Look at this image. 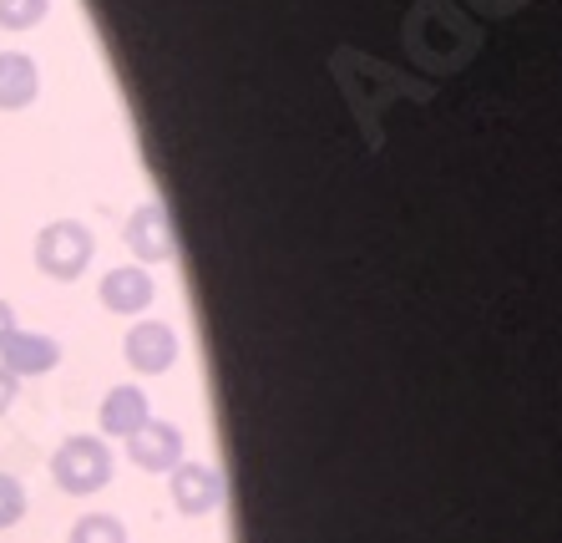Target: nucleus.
<instances>
[{
    "mask_svg": "<svg viewBox=\"0 0 562 543\" xmlns=\"http://www.w3.org/2000/svg\"><path fill=\"white\" fill-rule=\"evenodd\" d=\"M52 477H56V488L71 492V498L102 492L112 483V447L102 437H66L52 452Z\"/></svg>",
    "mask_w": 562,
    "mask_h": 543,
    "instance_id": "nucleus-1",
    "label": "nucleus"
},
{
    "mask_svg": "<svg viewBox=\"0 0 562 543\" xmlns=\"http://www.w3.org/2000/svg\"><path fill=\"white\" fill-rule=\"evenodd\" d=\"M92 254H97V239H92V229L77 224V219H56V224H46L36 234V269L61 279V285L87 275Z\"/></svg>",
    "mask_w": 562,
    "mask_h": 543,
    "instance_id": "nucleus-2",
    "label": "nucleus"
},
{
    "mask_svg": "<svg viewBox=\"0 0 562 543\" xmlns=\"http://www.w3.org/2000/svg\"><path fill=\"white\" fill-rule=\"evenodd\" d=\"M127 452H132V463L147 467V473H172V467L183 463V432L172 422H143L127 437Z\"/></svg>",
    "mask_w": 562,
    "mask_h": 543,
    "instance_id": "nucleus-3",
    "label": "nucleus"
},
{
    "mask_svg": "<svg viewBox=\"0 0 562 543\" xmlns=\"http://www.w3.org/2000/svg\"><path fill=\"white\" fill-rule=\"evenodd\" d=\"M122 351H127L132 372L157 376L178 361V335H172V325H162V320H143V325H132V335H127Z\"/></svg>",
    "mask_w": 562,
    "mask_h": 543,
    "instance_id": "nucleus-4",
    "label": "nucleus"
},
{
    "mask_svg": "<svg viewBox=\"0 0 562 543\" xmlns=\"http://www.w3.org/2000/svg\"><path fill=\"white\" fill-rule=\"evenodd\" d=\"M61 361V345L52 335H36V331H11L0 341V366L11 376H46Z\"/></svg>",
    "mask_w": 562,
    "mask_h": 543,
    "instance_id": "nucleus-5",
    "label": "nucleus"
},
{
    "mask_svg": "<svg viewBox=\"0 0 562 543\" xmlns=\"http://www.w3.org/2000/svg\"><path fill=\"white\" fill-rule=\"evenodd\" d=\"M97 300H102L112 315H137V310L153 306V275H147V269H132V265L106 269L102 285H97Z\"/></svg>",
    "mask_w": 562,
    "mask_h": 543,
    "instance_id": "nucleus-6",
    "label": "nucleus"
},
{
    "mask_svg": "<svg viewBox=\"0 0 562 543\" xmlns=\"http://www.w3.org/2000/svg\"><path fill=\"white\" fill-rule=\"evenodd\" d=\"M172 503L183 508V513H213L223 503V483L213 477V467L203 463H178L172 467Z\"/></svg>",
    "mask_w": 562,
    "mask_h": 543,
    "instance_id": "nucleus-7",
    "label": "nucleus"
},
{
    "mask_svg": "<svg viewBox=\"0 0 562 543\" xmlns=\"http://www.w3.org/2000/svg\"><path fill=\"white\" fill-rule=\"evenodd\" d=\"M41 92V71L26 52H0V112H21Z\"/></svg>",
    "mask_w": 562,
    "mask_h": 543,
    "instance_id": "nucleus-8",
    "label": "nucleus"
},
{
    "mask_svg": "<svg viewBox=\"0 0 562 543\" xmlns=\"http://www.w3.org/2000/svg\"><path fill=\"white\" fill-rule=\"evenodd\" d=\"M143 422H153L143 386H112L106 401H102V432H112V437H132Z\"/></svg>",
    "mask_w": 562,
    "mask_h": 543,
    "instance_id": "nucleus-9",
    "label": "nucleus"
},
{
    "mask_svg": "<svg viewBox=\"0 0 562 543\" xmlns=\"http://www.w3.org/2000/svg\"><path fill=\"white\" fill-rule=\"evenodd\" d=\"M127 244L137 259H168L172 254V234H168V219L157 203H143V209L127 219Z\"/></svg>",
    "mask_w": 562,
    "mask_h": 543,
    "instance_id": "nucleus-10",
    "label": "nucleus"
},
{
    "mask_svg": "<svg viewBox=\"0 0 562 543\" xmlns=\"http://www.w3.org/2000/svg\"><path fill=\"white\" fill-rule=\"evenodd\" d=\"M66 543H127V529H122V518L112 513H81L71 523V539Z\"/></svg>",
    "mask_w": 562,
    "mask_h": 543,
    "instance_id": "nucleus-11",
    "label": "nucleus"
},
{
    "mask_svg": "<svg viewBox=\"0 0 562 543\" xmlns=\"http://www.w3.org/2000/svg\"><path fill=\"white\" fill-rule=\"evenodd\" d=\"M52 11V0H0V31H31L41 15Z\"/></svg>",
    "mask_w": 562,
    "mask_h": 543,
    "instance_id": "nucleus-12",
    "label": "nucleus"
},
{
    "mask_svg": "<svg viewBox=\"0 0 562 543\" xmlns=\"http://www.w3.org/2000/svg\"><path fill=\"white\" fill-rule=\"evenodd\" d=\"M26 518V488H21V477L0 473V529H15Z\"/></svg>",
    "mask_w": 562,
    "mask_h": 543,
    "instance_id": "nucleus-13",
    "label": "nucleus"
},
{
    "mask_svg": "<svg viewBox=\"0 0 562 543\" xmlns=\"http://www.w3.org/2000/svg\"><path fill=\"white\" fill-rule=\"evenodd\" d=\"M15 391H21V376H11L5 366H0V411H11Z\"/></svg>",
    "mask_w": 562,
    "mask_h": 543,
    "instance_id": "nucleus-14",
    "label": "nucleus"
},
{
    "mask_svg": "<svg viewBox=\"0 0 562 543\" xmlns=\"http://www.w3.org/2000/svg\"><path fill=\"white\" fill-rule=\"evenodd\" d=\"M15 331V315H11V306H5V300H0V341H5V335Z\"/></svg>",
    "mask_w": 562,
    "mask_h": 543,
    "instance_id": "nucleus-15",
    "label": "nucleus"
}]
</instances>
